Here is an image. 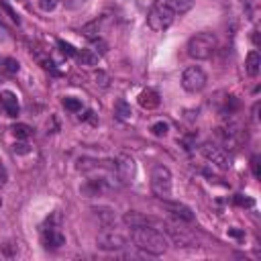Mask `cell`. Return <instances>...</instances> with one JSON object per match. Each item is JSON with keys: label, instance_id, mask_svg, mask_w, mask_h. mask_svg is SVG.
<instances>
[{"label": "cell", "instance_id": "obj_16", "mask_svg": "<svg viewBox=\"0 0 261 261\" xmlns=\"http://www.w3.org/2000/svg\"><path fill=\"white\" fill-rule=\"evenodd\" d=\"M115 117L119 121H130V117H133V108H130V104L127 100H117L115 104Z\"/></svg>", "mask_w": 261, "mask_h": 261}, {"label": "cell", "instance_id": "obj_31", "mask_svg": "<svg viewBox=\"0 0 261 261\" xmlns=\"http://www.w3.org/2000/svg\"><path fill=\"white\" fill-rule=\"evenodd\" d=\"M96 82L102 86V88H108V76H106L104 72H98V74H96Z\"/></svg>", "mask_w": 261, "mask_h": 261}, {"label": "cell", "instance_id": "obj_23", "mask_svg": "<svg viewBox=\"0 0 261 261\" xmlns=\"http://www.w3.org/2000/svg\"><path fill=\"white\" fill-rule=\"evenodd\" d=\"M57 47L61 49V53H65L68 57H76V55H78V49L72 45V43L63 41V39H59V41H57Z\"/></svg>", "mask_w": 261, "mask_h": 261}, {"label": "cell", "instance_id": "obj_28", "mask_svg": "<svg viewBox=\"0 0 261 261\" xmlns=\"http://www.w3.org/2000/svg\"><path fill=\"white\" fill-rule=\"evenodd\" d=\"M12 151H14V153H18V155H27V153H31V147H29L27 143L20 141V143H14V145H12Z\"/></svg>", "mask_w": 261, "mask_h": 261}, {"label": "cell", "instance_id": "obj_20", "mask_svg": "<svg viewBox=\"0 0 261 261\" xmlns=\"http://www.w3.org/2000/svg\"><path fill=\"white\" fill-rule=\"evenodd\" d=\"M151 133H153L155 137H165L167 135V130H169V125L165 123V121H157V123H153L151 125Z\"/></svg>", "mask_w": 261, "mask_h": 261}, {"label": "cell", "instance_id": "obj_21", "mask_svg": "<svg viewBox=\"0 0 261 261\" xmlns=\"http://www.w3.org/2000/svg\"><path fill=\"white\" fill-rule=\"evenodd\" d=\"M82 33L88 37V39H98V35H100V23H98V20H94V23L86 25V27L82 29Z\"/></svg>", "mask_w": 261, "mask_h": 261}, {"label": "cell", "instance_id": "obj_27", "mask_svg": "<svg viewBox=\"0 0 261 261\" xmlns=\"http://www.w3.org/2000/svg\"><path fill=\"white\" fill-rule=\"evenodd\" d=\"M4 70H6L8 74H18L20 65H18V61H16V59H12V57H6V59H4Z\"/></svg>", "mask_w": 261, "mask_h": 261}, {"label": "cell", "instance_id": "obj_5", "mask_svg": "<svg viewBox=\"0 0 261 261\" xmlns=\"http://www.w3.org/2000/svg\"><path fill=\"white\" fill-rule=\"evenodd\" d=\"M206 74L202 68H198V65H190V68L184 70L182 74V88L190 94H196V92H202L206 88Z\"/></svg>", "mask_w": 261, "mask_h": 261}, {"label": "cell", "instance_id": "obj_15", "mask_svg": "<svg viewBox=\"0 0 261 261\" xmlns=\"http://www.w3.org/2000/svg\"><path fill=\"white\" fill-rule=\"evenodd\" d=\"M123 223L133 229V227L149 225V216H143V214H139V212H135V210H129V212H125V216H123Z\"/></svg>", "mask_w": 261, "mask_h": 261}, {"label": "cell", "instance_id": "obj_14", "mask_svg": "<svg viewBox=\"0 0 261 261\" xmlns=\"http://www.w3.org/2000/svg\"><path fill=\"white\" fill-rule=\"evenodd\" d=\"M259 70H261V57H259V53L257 51H249L247 57H245V72L251 78H255V76H259Z\"/></svg>", "mask_w": 261, "mask_h": 261}, {"label": "cell", "instance_id": "obj_8", "mask_svg": "<svg viewBox=\"0 0 261 261\" xmlns=\"http://www.w3.org/2000/svg\"><path fill=\"white\" fill-rule=\"evenodd\" d=\"M200 153L214 165H219L221 169H229L231 167V157L223 151V147L219 145H214V143H204L200 147Z\"/></svg>", "mask_w": 261, "mask_h": 261}, {"label": "cell", "instance_id": "obj_1", "mask_svg": "<svg viewBox=\"0 0 261 261\" xmlns=\"http://www.w3.org/2000/svg\"><path fill=\"white\" fill-rule=\"evenodd\" d=\"M130 241L137 249H141L147 255H163L169 249V237L151 227V225H141L130 229Z\"/></svg>", "mask_w": 261, "mask_h": 261}, {"label": "cell", "instance_id": "obj_24", "mask_svg": "<svg viewBox=\"0 0 261 261\" xmlns=\"http://www.w3.org/2000/svg\"><path fill=\"white\" fill-rule=\"evenodd\" d=\"M92 51H94V53H98L100 57H102V55H106V51H108L106 41H104V39H100V37H98V39H92Z\"/></svg>", "mask_w": 261, "mask_h": 261}, {"label": "cell", "instance_id": "obj_9", "mask_svg": "<svg viewBox=\"0 0 261 261\" xmlns=\"http://www.w3.org/2000/svg\"><path fill=\"white\" fill-rule=\"evenodd\" d=\"M163 206H165V210L167 212H171L176 219H180V221H186V223H192L196 216H194V210L190 208V206H186L184 202H171L169 198L167 200H163Z\"/></svg>", "mask_w": 261, "mask_h": 261}, {"label": "cell", "instance_id": "obj_10", "mask_svg": "<svg viewBox=\"0 0 261 261\" xmlns=\"http://www.w3.org/2000/svg\"><path fill=\"white\" fill-rule=\"evenodd\" d=\"M0 106L4 108V113L8 115V117H18V113H20V104H18V96L14 94V92H10V90H2L0 92Z\"/></svg>", "mask_w": 261, "mask_h": 261}, {"label": "cell", "instance_id": "obj_6", "mask_svg": "<svg viewBox=\"0 0 261 261\" xmlns=\"http://www.w3.org/2000/svg\"><path fill=\"white\" fill-rule=\"evenodd\" d=\"M129 245L127 241V237H123L119 231L115 229H104L98 239H96V247L102 249V251H121Z\"/></svg>", "mask_w": 261, "mask_h": 261}, {"label": "cell", "instance_id": "obj_12", "mask_svg": "<svg viewBox=\"0 0 261 261\" xmlns=\"http://www.w3.org/2000/svg\"><path fill=\"white\" fill-rule=\"evenodd\" d=\"M159 94H157V90H153V88H147V90H143L141 94H139V106L143 108V111H153V108H157L159 106Z\"/></svg>", "mask_w": 261, "mask_h": 261}, {"label": "cell", "instance_id": "obj_30", "mask_svg": "<svg viewBox=\"0 0 261 261\" xmlns=\"http://www.w3.org/2000/svg\"><path fill=\"white\" fill-rule=\"evenodd\" d=\"M0 4H2V8H4L6 12H8V16H10V18L14 20V23L18 25V23H20V20H18V14H16V12H14L12 8H10V4H6V2H4V0H0Z\"/></svg>", "mask_w": 261, "mask_h": 261}, {"label": "cell", "instance_id": "obj_17", "mask_svg": "<svg viewBox=\"0 0 261 261\" xmlns=\"http://www.w3.org/2000/svg\"><path fill=\"white\" fill-rule=\"evenodd\" d=\"M167 2V6L176 12V16L178 14H186L192 6H194V0H165Z\"/></svg>", "mask_w": 261, "mask_h": 261}, {"label": "cell", "instance_id": "obj_18", "mask_svg": "<svg viewBox=\"0 0 261 261\" xmlns=\"http://www.w3.org/2000/svg\"><path fill=\"white\" fill-rule=\"evenodd\" d=\"M76 59H78L82 65H96V63H98V59H100V55H98V53H94L92 49H82V51H78Z\"/></svg>", "mask_w": 261, "mask_h": 261}, {"label": "cell", "instance_id": "obj_2", "mask_svg": "<svg viewBox=\"0 0 261 261\" xmlns=\"http://www.w3.org/2000/svg\"><path fill=\"white\" fill-rule=\"evenodd\" d=\"M216 45H219V41H216V35L214 33H208V31H202V33H196L194 37H190L188 41V55L192 59H210L212 53L216 51Z\"/></svg>", "mask_w": 261, "mask_h": 261}, {"label": "cell", "instance_id": "obj_33", "mask_svg": "<svg viewBox=\"0 0 261 261\" xmlns=\"http://www.w3.org/2000/svg\"><path fill=\"white\" fill-rule=\"evenodd\" d=\"M229 237H235V239H245V233H243V231H237V229H229Z\"/></svg>", "mask_w": 261, "mask_h": 261}, {"label": "cell", "instance_id": "obj_4", "mask_svg": "<svg viewBox=\"0 0 261 261\" xmlns=\"http://www.w3.org/2000/svg\"><path fill=\"white\" fill-rule=\"evenodd\" d=\"M171 171L165 165H155L151 169V192H153L155 198L159 200H167L171 198Z\"/></svg>", "mask_w": 261, "mask_h": 261}, {"label": "cell", "instance_id": "obj_22", "mask_svg": "<svg viewBox=\"0 0 261 261\" xmlns=\"http://www.w3.org/2000/svg\"><path fill=\"white\" fill-rule=\"evenodd\" d=\"M63 108H65V111H70V113H80L82 111V102L78 98L68 96V98H63Z\"/></svg>", "mask_w": 261, "mask_h": 261}, {"label": "cell", "instance_id": "obj_29", "mask_svg": "<svg viewBox=\"0 0 261 261\" xmlns=\"http://www.w3.org/2000/svg\"><path fill=\"white\" fill-rule=\"evenodd\" d=\"M235 202H237L239 206H247V208H253V206H255V200H253V198H243L241 194L235 196Z\"/></svg>", "mask_w": 261, "mask_h": 261}, {"label": "cell", "instance_id": "obj_7", "mask_svg": "<svg viewBox=\"0 0 261 261\" xmlns=\"http://www.w3.org/2000/svg\"><path fill=\"white\" fill-rule=\"evenodd\" d=\"M115 169H117V178L123 184H130L137 176V163L129 153H119L115 157Z\"/></svg>", "mask_w": 261, "mask_h": 261}, {"label": "cell", "instance_id": "obj_11", "mask_svg": "<svg viewBox=\"0 0 261 261\" xmlns=\"http://www.w3.org/2000/svg\"><path fill=\"white\" fill-rule=\"evenodd\" d=\"M92 212H94V216H96L98 223L104 229H113L117 225V214H115L113 208H108V206H94Z\"/></svg>", "mask_w": 261, "mask_h": 261}, {"label": "cell", "instance_id": "obj_25", "mask_svg": "<svg viewBox=\"0 0 261 261\" xmlns=\"http://www.w3.org/2000/svg\"><path fill=\"white\" fill-rule=\"evenodd\" d=\"M59 2H61V0H37V4H39V8H41L43 12H51V10H55Z\"/></svg>", "mask_w": 261, "mask_h": 261}, {"label": "cell", "instance_id": "obj_26", "mask_svg": "<svg viewBox=\"0 0 261 261\" xmlns=\"http://www.w3.org/2000/svg\"><path fill=\"white\" fill-rule=\"evenodd\" d=\"M88 2H90V0H63V4H65V8H68V10H80Z\"/></svg>", "mask_w": 261, "mask_h": 261}, {"label": "cell", "instance_id": "obj_19", "mask_svg": "<svg viewBox=\"0 0 261 261\" xmlns=\"http://www.w3.org/2000/svg\"><path fill=\"white\" fill-rule=\"evenodd\" d=\"M12 135L16 137V139H29L31 137V133H33V129L29 127V125H25V123H16V125H12Z\"/></svg>", "mask_w": 261, "mask_h": 261}, {"label": "cell", "instance_id": "obj_34", "mask_svg": "<svg viewBox=\"0 0 261 261\" xmlns=\"http://www.w3.org/2000/svg\"><path fill=\"white\" fill-rule=\"evenodd\" d=\"M0 206H2V196H0Z\"/></svg>", "mask_w": 261, "mask_h": 261}, {"label": "cell", "instance_id": "obj_3", "mask_svg": "<svg viewBox=\"0 0 261 261\" xmlns=\"http://www.w3.org/2000/svg\"><path fill=\"white\" fill-rule=\"evenodd\" d=\"M173 20H176V12H173L165 0H155L153 4H151L149 12H147V25L151 31L155 33H161V31H167Z\"/></svg>", "mask_w": 261, "mask_h": 261}, {"label": "cell", "instance_id": "obj_32", "mask_svg": "<svg viewBox=\"0 0 261 261\" xmlns=\"http://www.w3.org/2000/svg\"><path fill=\"white\" fill-rule=\"evenodd\" d=\"M251 163H253V173H255V178H259V176H261V169H259V155H255V157L251 159Z\"/></svg>", "mask_w": 261, "mask_h": 261}, {"label": "cell", "instance_id": "obj_13", "mask_svg": "<svg viewBox=\"0 0 261 261\" xmlns=\"http://www.w3.org/2000/svg\"><path fill=\"white\" fill-rule=\"evenodd\" d=\"M43 243H45V247L59 249L61 245H65V237L57 229H47L45 233H43Z\"/></svg>", "mask_w": 261, "mask_h": 261}]
</instances>
